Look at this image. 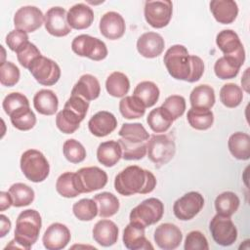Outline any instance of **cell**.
Instances as JSON below:
<instances>
[{
  "instance_id": "obj_47",
  "label": "cell",
  "mask_w": 250,
  "mask_h": 250,
  "mask_svg": "<svg viewBox=\"0 0 250 250\" xmlns=\"http://www.w3.org/2000/svg\"><path fill=\"white\" fill-rule=\"evenodd\" d=\"M239 69H240L239 66H237L232 62L226 59L225 57L219 58L214 64L215 74L218 78L222 80L234 78L238 74Z\"/></svg>"
},
{
  "instance_id": "obj_4",
  "label": "cell",
  "mask_w": 250,
  "mask_h": 250,
  "mask_svg": "<svg viewBox=\"0 0 250 250\" xmlns=\"http://www.w3.org/2000/svg\"><path fill=\"white\" fill-rule=\"evenodd\" d=\"M21 169L24 177L33 183L45 181L50 173L47 158L37 149H27L21 154Z\"/></svg>"
},
{
  "instance_id": "obj_21",
  "label": "cell",
  "mask_w": 250,
  "mask_h": 250,
  "mask_svg": "<svg viewBox=\"0 0 250 250\" xmlns=\"http://www.w3.org/2000/svg\"><path fill=\"white\" fill-rule=\"evenodd\" d=\"M123 243L126 248L131 250L153 249L145 235V228L131 222L124 229Z\"/></svg>"
},
{
  "instance_id": "obj_28",
  "label": "cell",
  "mask_w": 250,
  "mask_h": 250,
  "mask_svg": "<svg viewBox=\"0 0 250 250\" xmlns=\"http://www.w3.org/2000/svg\"><path fill=\"white\" fill-rule=\"evenodd\" d=\"M229 150L238 160L250 158V136L243 132H236L229 136L228 141Z\"/></svg>"
},
{
  "instance_id": "obj_56",
  "label": "cell",
  "mask_w": 250,
  "mask_h": 250,
  "mask_svg": "<svg viewBox=\"0 0 250 250\" xmlns=\"http://www.w3.org/2000/svg\"><path fill=\"white\" fill-rule=\"evenodd\" d=\"M248 70H249V68H247L246 69V71L244 72V76H243V78L241 79V84H242V86H243V88H244V90L248 93L249 92V89H248Z\"/></svg>"
},
{
  "instance_id": "obj_40",
  "label": "cell",
  "mask_w": 250,
  "mask_h": 250,
  "mask_svg": "<svg viewBox=\"0 0 250 250\" xmlns=\"http://www.w3.org/2000/svg\"><path fill=\"white\" fill-rule=\"evenodd\" d=\"M56 189L62 197L72 198L81 194L76 187L75 173L65 172L60 175L56 182Z\"/></svg>"
},
{
  "instance_id": "obj_49",
  "label": "cell",
  "mask_w": 250,
  "mask_h": 250,
  "mask_svg": "<svg viewBox=\"0 0 250 250\" xmlns=\"http://www.w3.org/2000/svg\"><path fill=\"white\" fill-rule=\"evenodd\" d=\"M17 59L21 66L24 68H29L31 62L38 57L42 56L38 48L31 42H26L22 45L17 52Z\"/></svg>"
},
{
  "instance_id": "obj_32",
  "label": "cell",
  "mask_w": 250,
  "mask_h": 250,
  "mask_svg": "<svg viewBox=\"0 0 250 250\" xmlns=\"http://www.w3.org/2000/svg\"><path fill=\"white\" fill-rule=\"evenodd\" d=\"M105 89L110 96L123 98L129 92L130 81L124 73L114 71L106 78Z\"/></svg>"
},
{
  "instance_id": "obj_20",
  "label": "cell",
  "mask_w": 250,
  "mask_h": 250,
  "mask_svg": "<svg viewBox=\"0 0 250 250\" xmlns=\"http://www.w3.org/2000/svg\"><path fill=\"white\" fill-rule=\"evenodd\" d=\"M117 126L116 117L109 111L102 110L94 114L89 122V131L96 137H105L112 133Z\"/></svg>"
},
{
  "instance_id": "obj_10",
  "label": "cell",
  "mask_w": 250,
  "mask_h": 250,
  "mask_svg": "<svg viewBox=\"0 0 250 250\" xmlns=\"http://www.w3.org/2000/svg\"><path fill=\"white\" fill-rule=\"evenodd\" d=\"M75 182L80 193H89L104 188L107 175L97 166L83 167L75 173Z\"/></svg>"
},
{
  "instance_id": "obj_38",
  "label": "cell",
  "mask_w": 250,
  "mask_h": 250,
  "mask_svg": "<svg viewBox=\"0 0 250 250\" xmlns=\"http://www.w3.org/2000/svg\"><path fill=\"white\" fill-rule=\"evenodd\" d=\"M81 121L83 120L77 114L64 107L56 116L57 127L64 134L74 133L79 128Z\"/></svg>"
},
{
  "instance_id": "obj_6",
  "label": "cell",
  "mask_w": 250,
  "mask_h": 250,
  "mask_svg": "<svg viewBox=\"0 0 250 250\" xmlns=\"http://www.w3.org/2000/svg\"><path fill=\"white\" fill-rule=\"evenodd\" d=\"M164 213V205L161 200L150 197L132 209L129 219L131 223L143 228L149 227L161 220Z\"/></svg>"
},
{
  "instance_id": "obj_15",
  "label": "cell",
  "mask_w": 250,
  "mask_h": 250,
  "mask_svg": "<svg viewBox=\"0 0 250 250\" xmlns=\"http://www.w3.org/2000/svg\"><path fill=\"white\" fill-rule=\"evenodd\" d=\"M66 16V11L62 7L50 8L44 17V24L48 33L56 37L66 36L71 31Z\"/></svg>"
},
{
  "instance_id": "obj_17",
  "label": "cell",
  "mask_w": 250,
  "mask_h": 250,
  "mask_svg": "<svg viewBox=\"0 0 250 250\" xmlns=\"http://www.w3.org/2000/svg\"><path fill=\"white\" fill-rule=\"evenodd\" d=\"M182 239V231L174 224H161L154 230V241L163 250L176 249L181 244Z\"/></svg>"
},
{
  "instance_id": "obj_34",
  "label": "cell",
  "mask_w": 250,
  "mask_h": 250,
  "mask_svg": "<svg viewBox=\"0 0 250 250\" xmlns=\"http://www.w3.org/2000/svg\"><path fill=\"white\" fill-rule=\"evenodd\" d=\"M239 203L240 200L234 192L225 191L216 197L215 209L217 214L225 217H230L237 211Z\"/></svg>"
},
{
  "instance_id": "obj_7",
  "label": "cell",
  "mask_w": 250,
  "mask_h": 250,
  "mask_svg": "<svg viewBox=\"0 0 250 250\" xmlns=\"http://www.w3.org/2000/svg\"><path fill=\"white\" fill-rule=\"evenodd\" d=\"M216 44L226 59L241 67L245 61V51L238 35L231 29H224L216 36Z\"/></svg>"
},
{
  "instance_id": "obj_53",
  "label": "cell",
  "mask_w": 250,
  "mask_h": 250,
  "mask_svg": "<svg viewBox=\"0 0 250 250\" xmlns=\"http://www.w3.org/2000/svg\"><path fill=\"white\" fill-rule=\"evenodd\" d=\"M26 42H28L27 33L20 29H14L6 36V44L14 52H17Z\"/></svg>"
},
{
  "instance_id": "obj_36",
  "label": "cell",
  "mask_w": 250,
  "mask_h": 250,
  "mask_svg": "<svg viewBox=\"0 0 250 250\" xmlns=\"http://www.w3.org/2000/svg\"><path fill=\"white\" fill-rule=\"evenodd\" d=\"M146 106L134 96H125L119 102V110L126 119H137L145 115Z\"/></svg>"
},
{
  "instance_id": "obj_37",
  "label": "cell",
  "mask_w": 250,
  "mask_h": 250,
  "mask_svg": "<svg viewBox=\"0 0 250 250\" xmlns=\"http://www.w3.org/2000/svg\"><path fill=\"white\" fill-rule=\"evenodd\" d=\"M9 193L13 200V206H27L34 200V190L25 184L16 183L9 188Z\"/></svg>"
},
{
  "instance_id": "obj_33",
  "label": "cell",
  "mask_w": 250,
  "mask_h": 250,
  "mask_svg": "<svg viewBox=\"0 0 250 250\" xmlns=\"http://www.w3.org/2000/svg\"><path fill=\"white\" fill-rule=\"evenodd\" d=\"M188 124L196 130H207L214 122V114L210 109L191 107L187 114Z\"/></svg>"
},
{
  "instance_id": "obj_48",
  "label": "cell",
  "mask_w": 250,
  "mask_h": 250,
  "mask_svg": "<svg viewBox=\"0 0 250 250\" xmlns=\"http://www.w3.org/2000/svg\"><path fill=\"white\" fill-rule=\"evenodd\" d=\"M20 69L12 62H2L0 65V82L3 86L13 87L20 80Z\"/></svg>"
},
{
  "instance_id": "obj_1",
  "label": "cell",
  "mask_w": 250,
  "mask_h": 250,
  "mask_svg": "<svg viewBox=\"0 0 250 250\" xmlns=\"http://www.w3.org/2000/svg\"><path fill=\"white\" fill-rule=\"evenodd\" d=\"M163 62L169 74L177 80L196 82L204 72L203 61L197 56L189 55L187 48L180 44L173 45L166 51Z\"/></svg>"
},
{
  "instance_id": "obj_46",
  "label": "cell",
  "mask_w": 250,
  "mask_h": 250,
  "mask_svg": "<svg viewBox=\"0 0 250 250\" xmlns=\"http://www.w3.org/2000/svg\"><path fill=\"white\" fill-rule=\"evenodd\" d=\"M161 107L174 121L184 114L186 110V100L180 95H172L166 98Z\"/></svg>"
},
{
  "instance_id": "obj_11",
  "label": "cell",
  "mask_w": 250,
  "mask_h": 250,
  "mask_svg": "<svg viewBox=\"0 0 250 250\" xmlns=\"http://www.w3.org/2000/svg\"><path fill=\"white\" fill-rule=\"evenodd\" d=\"M146 22L154 28L166 26L172 18L173 4L169 0L146 1L144 9Z\"/></svg>"
},
{
  "instance_id": "obj_29",
  "label": "cell",
  "mask_w": 250,
  "mask_h": 250,
  "mask_svg": "<svg viewBox=\"0 0 250 250\" xmlns=\"http://www.w3.org/2000/svg\"><path fill=\"white\" fill-rule=\"evenodd\" d=\"M215 92L209 85H198L191 91L189 95V102L191 107L210 109L215 104Z\"/></svg>"
},
{
  "instance_id": "obj_25",
  "label": "cell",
  "mask_w": 250,
  "mask_h": 250,
  "mask_svg": "<svg viewBox=\"0 0 250 250\" xmlns=\"http://www.w3.org/2000/svg\"><path fill=\"white\" fill-rule=\"evenodd\" d=\"M101 86L99 80L91 74L82 75L71 90V95H76L86 101H93L99 98Z\"/></svg>"
},
{
  "instance_id": "obj_12",
  "label": "cell",
  "mask_w": 250,
  "mask_h": 250,
  "mask_svg": "<svg viewBox=\"0 0 250 250\" xmlns=\"http://www.w3.org/2000/svg\"><path fill=\"white\" fill-rule=\"evenodd\" d=\"M209 229L214 241L221 246H229L237 238V229L230 217L216 214L210 221Z\"/></svg>"
},
{
  "instance_id": "obj_22",
  "label": "cell",
  "mask_w": 250,
  "mask_h": 250,
  "mask_svg": "<svg viewBox=\"0 0 250 250\" xmlns=\"http://www.w3.org/2000/svg\"><path fill=\"white\" fill-rule=\"evenodd\" d=\"M118 232V227L114 222L110 220H100L93 228V238L98 244L108 247L116 243Z\"/></svg>"
},
{
  "instance_id": "obj_50",
  "label": "cell",
  "mask_w": 250,
  "mask_h": 250,
  "mask_svg": "<svg viewBox=\"0 0 250 250\" xmlns=\"http://www.w3.org/2000/svg\"><path fill=\"white\" fill-rule=\"evenodd\" d=\"M2 106L6 114L10 115L14 110L21 106H29V102L23 94L19 92H13L5 97L2 103Z\"/></svg>"
},
{
  "instance_id": "obj_27",
  "label": "cell",
  "mask_w": 250,
  "mask_h": 250,
  "mask_svg": "<svg viewBox=\"0 0 250 250\" xmlns=\"http://www.w3.org/2000/svg\"><path fill=\"white\" fill-rule=\"evenodd\" d=\"M122 157V148L116 141H106L98 146V161L105 167L114 166Z\"/></svg>"
},
{
  "instance_id": "obj_24",
  "label": "cell",
  "mask_w": 250,
  "mask_h": 250,
  "mask_svg": "<svg viewBox=\"0 0 250 250\" xmlns=\"http://www.w3.org/2000/svg\"><path fill=\"white\" fill-rule=\"evenodd\" d=\"M210 11L218 22L229 24L236 19L238 7L232 0H214L210 2Z\"/></svg>"
},
{
  "instance_id": "obj_2",
  "label": "cell",
  "mask_w": 250,
  "mask_h": 250,
  "mask_svg": "<svg viewBox=\"0 0 250 250\" xmlns=\"http://www.w3.org/2000/svg\"><path fill=\"white\" fill-rule=\"evenodd\" d=\"M156 186L154 175L137 165H131L119 172L114 180L115 190L124 196L151 192Z\"/></svg>"
},
{
  "instance_id": "obj_30",
  "label": "cell",
  "mask_w": 250,
  "mask_h": 250,
  "mask_svg": "<svg viewBox=\"0 0 250 250\" xmlns=\"http://www.w3.org/2000/svg\"><path fill=\"white\" fill-rule=\"evenodd\" d=\"M159 89L151 81L140 82L134 89L133 96L139 99L146 107L154 105L159 99Z\"/></svg>"
},
{
  "instance_id": "obj_31",
  "label": "cell",
  "mask_w": 250,
  "mask_h": 250,
  "mask_svg": "<svg viewBox=\"0 0 250 250\" xmlns=\"http://www.w3.org/2000/svg\"><path fill=\"white\" fill-rule=\"evenodd\" d=\"M98 205V215L101 218H109L119 210L118 198L107 191L98 193L93 198Z\"/></svg>"
},
{
  "instance_id": "obj_45",
  "label": "cell",
  "mask_w": 250,
  "mask_h": 250,
  "mask_svg": "<svg viewBox=\"0 0 250 250\" xmlns=\"http://www.w3.org/2000/svg\"><path fill=\"white\" fill-rule=\"evenodd\" d=\"M62 151L66 160L74 164L82 162L86 157L85 147L74 139H68L63 143Z\"/></svg>"
},
{
  "instance_id": "obj_42",
  "label": "cell",
  "mask_w": 250,
  "mask_h": 250,
  "mask_svg": "<svg viewBox=\"0 0 250 250\" xmlns=\"http://www.w3.org/2000/svg\"><path fill=\"white\" fill-rule=\"evenodd\" d=\"M118 135L120 138L130 142H146L149 135L141 123H124L120 128Z\"/></svg>"
},
{
  "instance_id": "obj_52",
  "label": "cell",
  "mask_w": 250,
  "mask_h": 250,
  "mask_svg": "<svg viewBox=\"0 0 250 250\" xmlns=\"http://www.w3.org/2000/svg\"><path fill=\"white\" fill-rule=\"evenodd\" d=\"M63 107L73 111L82 120H84V118H85V116L87 114L88 108H89V102L84 100L83 98H81L79 96L71 95L70 98L64 104Z\"/></svg>"
},
{
  "instance_id": "obj_54",
  "label": "cell",
  "mask_w": 250,
  "mask_h": 250,
  "mask_svg": "<svg viewBox=\"0 0 250 250\" xmlns=\"http://www.w3.org/2000/svg\"><path fill=\"white\" fill-rule=\"evenodd\" d=\"M12 205H13V200L9 191L8 192L1 191L0 192V210L5 211L6 209L10 208Z\"/></svg>"
},
{
  "instance_id": "obj_19",
  "label": "cell",
  "mask_w": 250,
  "mask_h": 250,
  "mask_svg": "<svg viewBox=\"0 0 250 250\" xmlns=\"http://www.w3.org/2000/svg\"><path fill=\"white\" fill-rule=\"evenodd\" d=\"M165 47L163 37L156 32H146L137 41V50L141 56L153 59L161 55Z\"/></svg>"
},
{
  "instance_id": "obj_51",
  "label": "cell",
  "mask_w": 250,
  "mask_h": 250,
  "mask_svg": "<svg viewBox=\"0 0 250 250\" xmlns=\"http://www.w3.org/2000/svg\"><path fill=\"white\" fill-rule=\"evenodd\" d=\"M184 248L185 250H208L209 245L205 235L202 232L192 230L188 233Z\"/></svg>"
},
{
  "instance_id": "obj_55",
  "label": "cell",
  "mask_w": 250,
  "mask_h": 250,
  "mask_svg": "<svg viewBox=\"0 0 250 250\" xmlns=\"http://www.w3.org/2000/svg\"><path fill=\"white\" fill-rule=\"evenodd\" d=\"M0 221H1V230H0V236L4 237L11 229V221L9 218L5 215H0Z\"/></svg>"
},
{
  "instance_id": "obj_5",
  "label": "cell",
  "mask_w": 250,
  "mask_h": 250,
  "mask_svg": "<svg viewBox=\"0 0 250 250\" xmlns=\"http://www.w3.org/2000/svg\"><path fill=\"white\" fill-rule=\"evenodd\" d=\"M175 152V142L168 135H152L146 141L147 157L157 168L167 164L174 157Z\"/></svg>"
},
{
  "instance_id": "obj_39",
  "label": "cell",
  "mask_w": 250,
  "mask_h": 250,
  "mask_svg": "<svg viewBox=\"0 0 250 250\" xmlns=\"http://www.w3.org/2000/svg\"><path fill=\"white\" fill-rule=\"evenodd\" d=\"M146 122L149 128L155 133L166 132L173 123V119L168 115V113L160 106L152 109L147 117Z\"/></svg>"
},
{
  "instance_id": "obj_23",
  "label": "cell",
  "mask_w": 250,
  "mask_h": 250,
  "mask_svg": "<svg viewBox=\"0 0 250 250\" xmlns=\"http://www.w3.org/2000/svg\"><path fill=\"white\" fill-rule=\"evenodd\" d=\"M66 18L71 28L81 30L91 26L94 21V12L86 4L78 3L68 10Z\"/></svg>"
},
{
  "instance_id": "obj_9",
  "label": "cell",
  "mask_w": 250,
  "mask_h": 250,
  "mask_svg": "<svg viewBox=\"0 0 250 250\" xmlns=\"http://www.w3.org/2000/svg\"><path fill=\"white\" fill-rule=\"evenodd\" d=\"M35 80L44 86L55 85L61 77V68L59 64L46 57L36 58L28 68Z\"/></svg>"
},
{
  "instance_id": "obj_16",
  "label": "cell",
  "mask_w": 250,
  "mask_h": 250,
  "mask_svg": "<svg viewBox=\"0 0 250 250\" xmlns=\"http://www.w3.org/2000/svg\"><path fill=\"white\" fill-rule=\"evenodd\" d=\"M71 234L68 228L61 223L50 225L45 230L42 241L48 250H60L64 248L70 241Z\"/></svg>"
},
{
  "instance_id": "obj_13",
  "label": "cell",
  "mask_w": 250,
  "mask_h": 250,
  "mask_svg": "<svg viewBox=\"0 0 250 250\" xmlns=\"http://www.w3.org/2000/svg\"><path fill=\"white\" fill-rule=\"evenodd\" d=\"M203 206V196L197 191H189L175 201L173 212L179 220L188 221L194 218L201 211Z\"/></svg>"
},
{
  "instance_id": "obj_44",
  "label": "cell",
  "mask_w": 250,
  "mask_h": 250,
  "mask_svg": "<svg viewBox=\"0 0 250 250\" xmlns=\"http://www.w3.org/2000/svg\"><path fill=\"white\" fill-rule=\"evenodd\" d=\"M74 216L80 221H92L98 215V205L94 199L83 198L72 206Z\"/></svg>"
},
{
  "instance_id": "obj_18",
  "label": "cell",
  "mask_w": 250,
  "mask_h": 250,
  "mask_svg": "<svg viewBox=\"0 0 250 250\" xmlns=\"http://www.w3.org/2000/svg\"><path fill=\"white\" fill-rule=\"evenodd\" d=\"M99 27L103 36L109 40H117L121 38L126 29L123 17L116 12L105 13L101 18Z\"/></svg>"
},
{
  "instance_id": "obj_43",
  "label": "cell",
  "mask_w": 250,
  "mask_h": 250,
  "mask_svg": "<svg viewBox=\"0 0 250 250\" xmlns=\"http://www.w3.org/2000/svg\"><path fill=\"white\" fill-rule=\"evenodd\" d=\"M117 142L122 148V158L125 160H139L146 154V142H130L122 138Z\"/></svg>"
},
{
  "instance_id": "obj_26",
  "label": "cell",
  "mask_w": 250,
  "mask_h": 250,
  "mask_svg": "<svg viewBox=\"0 0 250 250\" xmlns=\"http://www.w3.org/2000/svg\"><path fill=\"white\" fill-rule=\"evenodd\" d=\"M33 105L40 114L53 115L58 110L59 100L52 90L42 89L34 95Z\"/></svg>"
},
{
  "instance_id": "obj_14",
  "label": "cell",
  "mask_w": 250,
  "mask_h": 250,
  "mask_svg": "<svg viewBox=\"0 0 250 250\" xmlns=\"http://www.w3.org/2000/svg\"><path fill=\"white\" fill-rule=\"evenodd\" d=\"M44 15L41 10L35 6L21 7L14 16V25L16 29L33 32L44 22Z\"/></svg>"
},
{
  "instance_id": "obj_3",
  "label": "cell",
  "mask_w": 250,
  "mask_h": 250,
  "mask_svg": "<svg viewBox=\"0 0 250 250\" xmlns=\"http://www.w3.org/2000/svg\"><path fill=\"white\" fill-rule=\"evenodd\" d=\"M42 227V219L38 211L26 209L20 213L16 221L15 241L22 249H30L37 241Z\"/></svg>"
},
{
  "instance_id": "obj_41",
  "label": "cell",
  "mask_w": 250,
  "mask_h": 250,
  "mask_svg": "<svg viewBox=\"0 0 250 250\" xmlns=\"http://www.w3.org/2000/svg\"><path fill=\"white\" fill-rule=\"evenodd\" d=\"M243 99L242 90L234 83L225 84L220 90V100L222 104L229 108L238 106Z\"/></svg>"
},
{
  "instance_id": "obj_8",
  "label": "cell",
  "mask_w": 250,
  "mask_h": 250,
  "mask_svg": "<svg viewBox=\"0 0 250 250\" xmlns=\"http://www.w3.org/2000/svg\"><path fill=\"white\" fill-rule=\"evenodd\" d=\"M71 49L79 57H86L97 62L105 59L108 53L104 41L88 34L76 36L72 40Z\"/></svg>"
},
{
  "instance_id": "obj_35",
  "label": "cell",
  "mask_w": 250,
  "mask_h": 250,
  "mask_svg": "<svg viewBox=\"0 0 250 250\" xmlns=\"http://www.w3.org/2000/svg\"><path fill=\"white\" fill-rule=\"evenodd\" d=\"M9 116L13 126L21 131H28L36 124V116L29 106H21L14 110Z\"/></svg>"
}]
</instances>
